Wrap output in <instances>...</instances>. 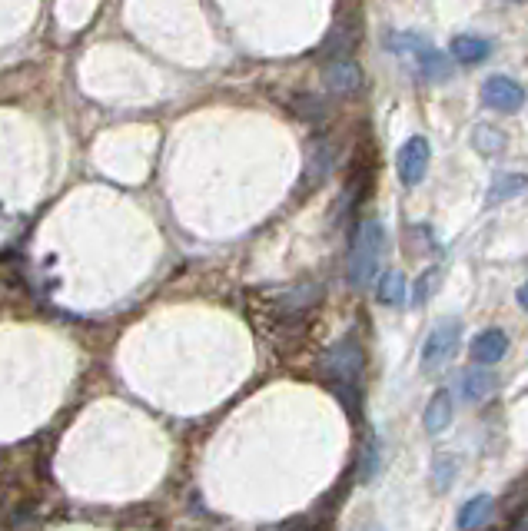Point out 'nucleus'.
Instances as JSON below:
<instances>
[{
	"mask_svg": "<svg viewBox=\"0 0 528 531\" xmlns=\"http://www.w3.org/2000/svg\"><path fill=\"white\" fill-rule=\"evenodd\" d=\"M382 256H386V229L376 216H366L356 226L349 249V283L356 289H369L382 273Z\"/></svg>",
	"mask_w": 528,
	"mask_h": 531,
	"instance_id": "obj_1",
	"label": "nucleus"
},
{
	"mask_svg": "<svg viewBox=\"0 0 528 531\" xmlns=\"http://www.w3.org/2000/svg\"><path fill=\"white\" fill-rule=\"evenodd\" d=\"M459 339H462L459 319L439 322V326L429 332L426 346H422V362H419L422 372H426V376H432V372H439L442 366H449L452 356H455V349H459Z\"/></svg>",
	"mask_w": 528,
	"mask_h": 531,
	"instance_id": "obj_2",
	"label": "nucleus"
},
{
	"mask_svg": "<svg viewBox=\"0 0 528 531\" xmlns=\"http://www.w3.org/2000/svg\"><path fill=\"white\" fill-rule=\"evenodd\" d=\"M362 366H366V356H362V346L356 339L336 342L323 359L326 376L336 379V382H346V385H356L362 379Z\"/></svg>",
	"mask_w": 528,
	"mask_h": 531,
	"instance_id": "obj_3",
	"label": "nucleus"
},
{
	"mask_svg": "<svg viewBox=\"0 0 528 531\" xmlns=\"http://www.w3.org/2000/svg\"><path fill=\"white\" fill-rule=\"evenodd\" d=\"M429 160H432V150H429V140L426 137H412L402 143V150L396 156V170H399V180L406 186H419L426 180V170H429Z\"/></svg>",
	"mask_w": 528,
	"mask_h": 531,
	"instance_id": "obj_4",
	"label": "nucleus"
},
{
	"mask_svg": "<svg viewBox=\"0 0 528 531\" xmlns=\"http://www.w3.org/2000/svg\"><path fill=\"white\" fill-rule=\"evenodd\" d=\"M482 103L489 110H499V113H515L525 107V87L522 83H515L512 77H489L482 83Z\"/></svg>",
	"mask_w": 528,
	"mask_h": 531,
	"instance_id": "obj_5",
	"label": "nucleus"
},
{
	"mask_svg": "<svg viewBox=\"0 0 528 531\" xmlns=\"http://www.w3.org/2000/svg\"><path fill=\"white\" fill-rule=\"evenodd\" d=\"M323 83L336 97H349V93H356L362 87V67L349 57H336L323 67Z\"/></svg>",
	"mask_w": 528,
	"mask_h": 531,
	"instance_id": "obj_6",
	"label": "nucleus"
},
{
	"mask_svg": "<svg viewBox=\"0 0 528 531\" xmlns=\"http://www.w3.org/2000/svg\"><path fill=\"white\" fill-rule=\"evenodd\" d=\"M469 352L479 366H495V362H502L505 352H509V336H505L502 329H482L479 336L472 339Z\"/></svg>",
	"mask_w": 528,
	"mask_h": 531,
	"instance_id": "obj_7",
	"label": "nucleus"
},
{
	"mask_svg": "<svg viewBox=\"0 0 528 531\" xmlns=\"http://www.w3.org/2000/svg\"><path fill=\"white\" fill-rule=\"evenodd\" d=\"M416 70H419V77H426L429 83H445L455 74V60L449 54H442V50L422 47L416 54Z\"/></svg>",
	"mask_w": 528,
	"mask_h": 531,
	"instance_id": "obj_8",
	"label": "nucleus"
},
{
	"mask_svg": "<svg viewBox=\"0 0 528 531\" xmlns=\"http://www.w3.org/2000/svg\"><path fill=\"white\" fill-rule=\"evenodd\" d=\"M492 54V44L485 37H479V34H462V37H455L452 40V47H449V57L455 60V64H469V67H475V64H482L485 57Z\"/></svg>",
	"mask_w": 528,
	"mask_h": 531,
	"instance_id": "obj_9",
	"label": "nucleus"
},
{
	"mask_svg": "<svg viewBox=\"0 0 528 531\" xmlns=\"http://www.w3.org/2000/svg\"><path fill=\"white\" fill-rule=\"evenodd\" d=\"M452 422V392L449 389H439L436 395L429 399V409H426V432L439 435L449 429Z\"/></svg>",
	"mask_w": 528,
	"mask_h": 531,
	"instance_id": "obj_10",
	"label": "nucleus"
},
{
	"mask_svg": "<svg viewBox=\"0 0 528 531\" xmlns=\"http://www.w3.org/2000/svg\"><path fill=\"white\" fill-rule=\"evenodd\" d=\"M495 392V376L489 369H469L462 376V399L465 402H485Z\"/></svg>",
	"mask_w": 528,
	"mask_h": 531,
	"instance_id": "obj_11",
	"label": "nucleus"
},
{
	"mask_svg": "<svg viewBox=\"0 0 528 531\" xmlns=\"http://www.w3.org/2000/svg\"><path fill=\"white\" fill-rule=\"evenodd\" d=\"M489 515H492V498L489 495L469 498V502L462 505V512H459V531H475L479 525L489 522Z\"/></svg>",
	"mask_w": 528,
	"mask_h": 531,
	"instance_id": "obj_12",
	"label": "nucleus"
},
{
	"mask_svg": "<svg viewBox=\"0 0 528 531\" xmlns=\"http://www.w3.org/2000/svg\"><path fill=\"white\" fill-rule=\"evenodd\" d=\"M402 296H406V276H402L399 269H389V273H382V279H379V303L399 306Z\"/></svg>",
	"mask_w": 528,
	"mask_h": 531,
	"instance_id": "obj_13",
	"label": "nucleus"
},
{
	"mask_svg": "<svg viewBox=\"0 0 528 531\" xmlns=\"http://www.w3.org/2000/svg\"><path fill=\"white\" fill-rule=\"evenodd\" d=\"M525 186H528V180H525L522 173H502V176H495V180H492V190H489V203L509 200V196L522 193Z\"/></svg>",
	"mask_w": 528,
	"mask_h": 531,
	"instance_id": "obj_14",
	"label": "nucleus"
},
{
	"mask_svg": "<svg viewBox=\"0 0 528 531\" xmlns=\"http://www.w3.org/2000/svg\"><path fill=\"white\" fill-rule=\"evenodd\" d=\"M472 143H475V150H479L482 156H495V153L505 150V133L495 130V127H485V123H482V127H475Z\"/></svg>",
	"mask_w": 528,
	"mask_h": 531,
	"instance_id": "obj_15",
	"label": "nucleus"
},
{
	"mask_svg": "<svg viewBox=\"0 0 528 531\" xmlns=\"http://www.w3.org/2000/svg\"><path fill=\"white\" fill-rule=\"evenodd\" d=\"M439 279H442V273H439L436 266H429L426 273H419L416 286H412V303H416V306L429 303L432 293H436V289H439Z\"/></svg>",
	"mask_w": 528,
	"mask_h": 531,
	"instance_id": "obj_16",
	"label": "nucleus"
},
{
	"mask_svg": "<svg viewBox=\"0 0 528 531\" xmlns=\"http://www.w3.org/2000/svg\"><path fill=\"white\" fill-rule=\"evenodd\" d=\"M376 468H379V442L372 439L369 452H366V468H362V478H372V475H376Z\"/></svg>",
	"mask_w": 528,
	"mask_h": 531,
	"instance_id": "obj_17",
	"label": "nucleus"
},
{
	"mask_svg": "<svg viewBox=\"0 0 528 531\" xmlns=\"http://www.w3.org/2000/svg\"><path fill=\"white\" fill-rule=\"evenodd\" d=\"M509 531H528V505L522 508L519 515L512 518V525H509Z\"/></svg>",
	"mask_w": 528,
	"mask_h": 531,
	"instance_id": "obj_18",
	"label": "nucleus"
},
{
	"mask_svg": "<svg viewBox=\"0 0 528 531\" xmlns=\"http://www.w3.org/2000/svg\"><path fill=\"white\" fill-rule=\"evenodd\" d=\"M519 306H522V309L528 312V283H525V286L519 289Z\"/></svg>",
	"mask_w": 528,
	"mask_h": 531,
	"instance_id": "obj_19",
	"label": "nucleus"
}]
</instances>
